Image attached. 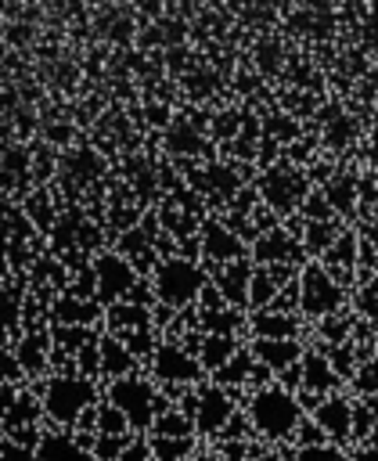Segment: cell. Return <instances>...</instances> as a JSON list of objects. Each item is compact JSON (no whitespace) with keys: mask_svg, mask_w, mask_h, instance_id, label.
I'll use <instances>...</instances> for the list:
<instances>
[{"mask_svg":"<svg viewBox=\"0 0 378 461\" xmlns=\"http://www.w3.org/2000/svg\"><path fill=\"white\" fill-rule=\"evenodd\" d=\"M245 418L252 425V436H259L263 443H295V432L306 421V407L295 389H284L274 378L245 396Z\"/></svg>","mask_w":378,"mask_h":461,"instance_id":"cell-1","label":"cell"},{"mask_svg":"<svg viewBox=\"0 0 378 461\" xmlns=\"http://www.w3.org/2000/svg\"><path fill=\"white\" fill-rule=\"evenodd\" d=\"M43 421L50 429H76L86 411H94L104 400V389L97 378H86L79 371H50L47 378L36 382Z\"/></svg>","mask_w":378,"mask_h":461,"instance_id":"cell-2","label":"cell"},{"mask_svg":"<svg viewBox=\"0 0 378 461\" xmlns=\"http://www.w3.org/2000/svg\"><path fill=\"white\" fill-rule=\"evenodd\" d=\"M151 292H155V306L166 313H184L191 306H198L209 274L202 270V263L187 259V256H166L155 263V270L148 274Z\"/></svg>","mask_w":378,"mask_h":461,"instance_id":"cell-3","label":"cell"},{"mask_svg":"<svg viewBox=\"0 0 378 461\" xmlns=\"http://www.w3.org/2000/svg\"><path fill=\"white\" fill-rule=\"evenodd\" d=\"M104 400L126 418V425L137 432V436H148L151 432V425H155V418L162 414V411H169L173 403H169V396L155 385V378H148V375H126V378H115V382H108V389H104Z\"/></svg>","mask_w":378,"mask_h":461,"instance_id":"cell-4","label":"cell"},{"mask_svg":"<svg viewBox=\"0 0 378 461\" xmlns=\"http://www.w3.org/2000/svg\"><path fill=\"white\" fill-rule=\"evenodd\" d=\"M148 371H151L155 385L169 396V403H176L194 385H202V375H205V367L198 364L194 349L184 346V342H176V339H162L158 342V349L148 360Z\"/></svg>","mask_w":378,"mask_h":461,"instance_id":"cell-5","label":"cell"},{"mask_svg":"<svg viewBox=\"0 0 378 461\" xmlns=\"http://www.w3.org/2000/svg\"><path fill=\"white\" fill-rule=\"evenodd\" d=\"M176 407H184L194 421V432L205 439H220V432L230 425V418L238 414V393L216 385V382H202L194 385L187 396L176 400Z\"/></svg>","mask_w":378,"mask_h":461,"instance_id":"cell-6","label":"cell"},{"mask_svg":"<svg viewBox=\"0 0 378 461\" xmlns=\"http://www.w3.org/2000/svg\"><path fill=\"white\" fill-rule=\"evenodd\" d=\"M90 274H94V295H97L101 306H112V303L130 299V295L137 292V285L144 281V274H140L119 249L94 252Z\"/></svg>","mask_w":378,"mask_h":461,"instance_id":"cell-7","label":"cell"},{"mask_svg":"<svg viewBox=\"0 0 378 461\" xmlns=\"http://www.w3.org/2000/svg\"><path fill=\"white\" fill-rule=\"evenodd\" d=\"M299 310L317 321L346 310V285H338L320 263H306L299 270Z\"/></svg>","mask_w":378,"mask_h":461,"instance_id":"cell-8","label":"cell"},{"mask_svg":"<svg viewBox=\"0 0 378 461\" xmlns=\"http://www.w3.org/2000/svg\"><path fill=\"white\" fill-rule=\"evenodd\" d=\"M299 367H302V375H299V389H302V396H299V400H302V407H306V403H313V407H317L324 396L338 393V389H342V382H346V378L331 367V360H328L324 353H317V349H306V357H302V364H299Z\"/></svg>","mask_w":378,"mask_h":461,"instance_id":"cell-9","label":"cell"},{"mask_svg":"<svg viewBox=\"0 0 378 461\" xmlns=\"http://www.w3.org/2000/svg\"><path fill=\"white\" fill-rule=\"evenodd\" d=\"M310 418L320 425V432L328 436V443H338V447L353 443V400H349L346 393L324 396V400L313 407Z\"/></svg>","mask_w":378,"mask_h":461,"instance_id":"cell-10","label":"cell"},{"mask_svg":"<svg viewBox=\"0 0 378 461\" xmlns=\"http://www.w3.org/2000/svg\"><path fill=\"white\" fill-rule=\"evenodd\" d=\"M36 461H97L90 439L72 429H43L36 439Z\"/></svg>","mask_w":378,"mask_h":461,"instance_id":"cell-11","label":"cell"},{"mask_svg":"<svg viewBox=\"0 0 378 461\" xmlns=\"http://www.w3.org/2000/svg\"><path fill=\"white\" fill-rule=\"evenodd\" d=\"M302 241L292 238L284 227H270L263 234H256V245H252V259L259 267H295L302 259Z\"/></svg>","mask_w":378,"mask_h":461,"instance_id":"cell-12","label":"cell"},{"mask_svg":"<svg viewBox=\"0 0 378 461\" xmlns=\"http://www.w3.org/2000/svg\"><path fill=\"white\" fill-rule=\"evenodd\" d=\"M14 357H18L25 378H32V382L47 378V367H54V364H50V357H54V335L43 331V328L22 331L18 342H14Z\"/></svg>","mask_w":378,"mask_h":461,"instance_id":"cell-13","label":"cell"},{"mask_svg":"<svg viewBox=\"0 0 378 461\" xmlns=\"http://www.w3.org/2000/svg\"><path fill=\"white\" fill-rule=\"evenodd\" d=\"M50 317L65 328H94L97 321H104V306L86 295V292H76V288H65L54 303H50Z\"/></svg>","mask_w":378,"mask_h":461,"instance_id":"cell-14","label":"cell"},{"mask_svg":"<svg viewBox=\"0 0 378 461\" xmlns=\"http://www.w3.org/2000/svg\"><path fill=\"white\" fill-rule=\"evenodd\" d=\"M248 353L277 378V375H284L288 367H295L306 357V346L299 339H252Z\"/></svg>","mask_w":378,"mask_h":461,"instance_id":"cell-15","label":"cell"},{"mask_svg":"<svg viewBox=\"0 0 378 461\" xmlns=\"http://www.w3.org/2000/svg\"><path fill=\"white\" fill-rule=\"evenodd\" d=\"M198 241H202V256H205L209 263L227 267V263H234V259H245V238L234 234L230 223H216V220H209Z\"/></svg>","mask_w":378,"mask_h":461,"instance_id":"cell-16","label":"cell"},{"mask_svg":"<svg viewBox=\"0 0 378 461\" xmlns=\"http://www.w3.org/2000/svg\"><path fill=\"white\" fill-rule=\"evenodd\" d=\"M104 324H108V335H115V339L148 331V328H155V306H144L133 299L112 303V306H104Z\"/></svg>","mask_w":378,"mask_h":461,"instance_id":"cell-17","label":"cell"},{"mask_svg":"<svg viewBox=\"0 0 378 461\" xmlns=\"http://www.w3.org/2000/svg\"><path fill=\"white\" fill-rule=\"evenodd\" d=\"M263 198H266V205H274L277 212H288V209H295L302 198H306V180L302 176H295L292 169H270L266 173V180H263Z\"/></svg>","mask_w":378,"mask_h":461,"instance_id":"cell-18","label":"cell"},{"mask_svg":"<svg viewBox=\"0 0 378 461\" xmlns=\"http://www.w3.org/2000/svg\"><path fill=\"white\" fill-rule=\"evenodd\" d=\"M248 328H252V339H299V331H302L299 313L277 310V306L256 310V313L248 317Z\"/></svg>","mask_w":378,"mask_h":461,"instance_id":"cell-19","label":"cell"},{"mask_svg":"<svg viewBox=\"0 0 378 461\" xmlns=\"http://www.w3.org/2000/svg\"><path fill=\"white\" fill-rule=\"evenodd\" d=\"M97 353H101V378H108V382L126 378V375H137V367H140V360L133 357V349H130L122 339L108 335V331L101 335Z\"/></svg>","mask_w":378,"mask_h":461,"instance_id":"cell-20","label":"cell"},{"mask_svg":"<svg viewBox=\"0 0 378 461\" xmlns=\"http://www.w3.org/2000/svg\"><path fill=\"white\" fill-rule=\"evenodd\" d=\"M212 285H216V292L230 303V306H248V285H252V267H248V259H234V263H227V267H220V274L212 277Z\"/></svg>","mask_w":378,"mask_h":461,"instance_id":"cell-21","label":"cell"},{"mask_svg":"<svg viewBox=\"0 0 378 461\" xmlns=\"http://www.w3.org/2000/svg\"><path fill=\"white\" fill-rule=\"evenodd\" d=\"M238 349H241L238 335H205V331H202V342H198L194 357H198V364L205 367V375H216Z\"/></svg>","mask_w":378,"mask_h":461,"instance_id":"cell-22","label":"cell"},{"mask_svg":"<svg viewBox=\"0 0 378 461\" xmlns=\"http://www.w3.org/2000/svg\"><path fill=\"white\" fill-rule=\"evenodd\" d=\"M356 259H360V245L353 241V234H338L335 249H328V252H324V263H320V267H324L338 285H349Z\"/></svg>","mask_w":378,"mask_h":461,"instance_id":"cell-23","label":"cell"},{"mask_svg":"<svg viewBox=\"0 0 378 461\" xmlns=\"http://www.w3.org/2000/svg\"><path fill=\"white\" fill-rule=\"evenodd\" d=\"M155 461H187L198 447L194 436H144Z\"/></svg>","mask_w":378,"mask_h":461,"instance_id":"cell-24","label":"cell"},{"mask_svg":"<svg viewBox=\"0 0 378 461\" xmlns=\"http://www.w3.org/2000/svg\"><path fill=\"white\" fill-rule=\"evenodd\" d=\"M353 331H356V317H353L349 310H338V313L317 321V339H320L324 346H342V342L353 339Z\"/></svg>","mask_w":378,"mask_h":461,"instance_id":"cell-25","label":"cell"},{"mask_svg":"<svg viewBox=\"0 0 378 461\" xmlns=\"http://www.w3.org/2000/svg\"><path fill=\"white\" fill-rule=\"evenodd\" d=\"M335 238H338V223L335 220H306V230H302L299 241H302V249L324 256L335 245Z\"/></svg>","mask_w":378,"mask_h":461,"instance_id":"cell-26","label":"cell"},{"mask_svg":"<svg viewBox=\"0 0 378 461\" xmlns=\"http://www.w3.org/2000/svg\"><path fill=\"white\" fill-rule=\"evenodd\" d=\"M148 436H198L194 432V421H191V414L184 411V407H169V411H162L158 418H155V425H151V432Z\"/></svg>","mask_w":378,"mask_h":461,"instance_id":"cell-27","label":"cell"},{"mask_svg":"<svg viewBox=\"0 0 378 461\" xmlns=\"http://www.w3.org/2000/svg\"><path fill=\"white\" fill-rule=\"evenodd\" d=\"M65 169L76 173L79 180H97V176L104 173V158H101L97 151H90V148H79V151H68Z\"/></svg>","mask_w":378,"mask_h":461,"instance_id":"cell-28","label":"cell"},{"mask_svg":"<svg viewBox=\"0 0 378 461\" xmlns=\"http://www.w3.org/2000/svg\"><path fill=\"white\" fill-rule=\"evenodd\" d=\"M36 36H40V29H36L32 22H25V18L0 25V43L11 47V50H29V47L36 43Z\"/></svg>","mask_w":378,"mask_h":461,"instance_id":"cell-29","label":"cell"},{"mask_svg":"<svg viewBox=\"0 0 378 461\" xmlns=\"http://www.w3.org/2000/svg\"><path fill=\"white\" fill-rule=\"evenodd\" d=\"M349 382H353V389H356L360 400H378V353L367 357V360H360V367L353 371Z\"/></svg>","mask_w":378,"mask_h":461,"instance_id":"cell-30","label":"cell"},{"mask_svg":"<svg viewBox=\"0 0 378 461\" xmlns=\"http://www.w3.org/2000/svg\"><path fill=\"white\" fill-rule=\"evenodd\" d=\"M356 313L367 317L371 324H378V274H371L360 285V292H356Z\"/></svg>","mask_w":378,"mask_h":461,"instance_id":"cell-31","label":"cell"},{"mask_svg":"<svg viewBox=\"0 0 378 461\" xmlns=\"http://www.w3.org/2000/svg\"><path fill=\"white\" fill-rule=\"evenodd\" d=\"M97 432H104V436H122V432H133V429L126 425V418H122L108 400H101V403H97Z\"/></svg>","mask_w":378,"mask_h":461,"instance_id":"cell-32","label":"cell"},{"mask_svg":"<svg viewBox=\"0 0 378 461\" xmlns=\"http://www.w3.org/2000/svg\"><path fill=\"white\" fill-rule=\"evenodd\" d=\"M292 461H346L338 443H313V447H295Z\"/></svg>","mask_w":378,"mask_h":461,"instance_id":"cell-33","label":"cell"},{"mask_svg":"<svg viewBox=\"0 0 378 461\" xmlns=\"http://www.w3.org/2000/svg\"><path fill=\"white\" fill-rule=\"evenodd\" d=\"M22 324V299L0 288V331H14Z\"/></svg>","mask_w":378,"mask_h":461,"instance_id":"cell-34","label":"cell"},{"mask_svg":"<svg viewBox=\"0 0 378 461\" xmlns=\"http://www.w3.org/2000/svg\"><path fill=\"white\" fill-rule=\"evenodd\" d=\"M133 22L126 18V14H115V18H108V25H104V40L108 43H130L133 40Z\"/></svg>","mask_w":378,"mask_h":461,"instance_id":"cell-35","label":"cell"},{"mask_svg":"<svg viewBox=\"0 0 378 461\" xmlns=\"http://www.w3.org/2000/svg\"><path fill=\"white\" fill-rule=\"evenodd\" d=\"M43 140H47V144H54V148H68V144L76 140V133H72V122H65V119H54V122H47V126H43Z\"/></svg>","mask_w":378,"mask_h":461,"instance_id":"cell-36","label":"cell"},{"mask_svg":"<svg viewBox=\"0 0 378 461\" xmlns=\"http://www.w3.org/2000/svg\"><path fill=\"white\" fill-rule=\"evenodd\" d=\"M0 461H36V447H25L11 436L0 439Z\"/></svg>","mask_w":378,"mask_h":461,"instance_id":"cell-37","label":"cell"},{"mask_svg":"<svg viewBox=\"0 0 378 461\" xmlns=\"http://www.w3.org/2000/svg\"><path fill=\"white\" fill-rule=\"evenodd\" d=\"M18 378H25V375H22V364H18L14 349H11V353L0 349V385H14Z\"/></svg>","mask_w":378,"mask_h":461,"instance_id":"cell-38","label":"cell"},{"mask_svg":"<svg viewBox=\"0 0 378 461\" xmlns=\"http://www.w3.org/2000/svg\"><path fill=\"white\" fill-rule=\"evenodd\" d=\"M115 461H155L151 457V447H148V439L144 436H133V443L115 457Z\"/></svg>","mask_w":378,"mask_h":461,"instance_id":"cell-39","label":"cell"},{"mask_svg":"<svg viewBox=\"0 0 378 461\" xmlns=\"http://www.w3.org/2000/svg\"><path fill=\"white\" fill-rule=\"evenodd\" d=\"M248 461H292V454H284L281 447H259V450H252Z\"/></svg>","mask_w":378,"mask_h":461,"instance_id":"cell-40","label":"cell"},{"mask_svg":"<svg viewBox=\"0 0 378 461\" xmlns=\"http://www.w3.org/2000/svg\"><path fill=\"white\" fill-rule=\"evenodd\" d=\"M187 461H212V454H209V450H194Z\"/></svg>","mask_w":378,"mask_h":461,"instance_id":"cell-41","label":"cell"},{"mask_svg":"<svg viewBox=\"0 0 378 461\" xmlns=\"http://www.w3.org/2000/svg\"><path fill=\"white\" fill-rule=\"evenodd\" d=\"M0 47H4V43H0Z\"/></svg>","mask_w":378,"mask_h":461,"instance_id":"cell-42","label":"cell"}]
</instances>
